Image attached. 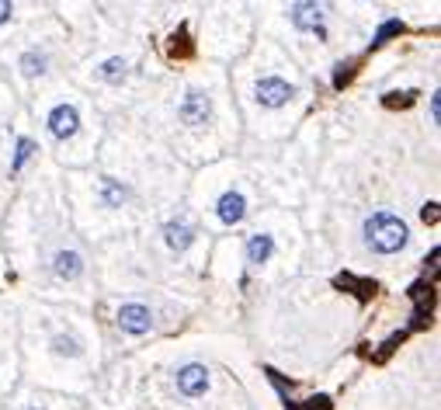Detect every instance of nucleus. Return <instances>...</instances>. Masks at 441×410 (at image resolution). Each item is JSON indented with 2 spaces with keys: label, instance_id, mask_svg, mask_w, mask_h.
<instances>
[{
  "label": "nucleus",
  "instance_id": "1",
  "mask_svg": "<svg viewBox=\"0 0 441 410\" xmlns=\"http://www.w3.org/2000/svg\"><path fill=\"white\" fill-rule=\"evenodd\" d=\"M365 240H368V247L375 254H396V250L407 247L410 230H407L403 219L392 216V212H372L365 219Z\"/></svg>",
  "mask_w": 441,
  "mask_h": 410
},
{
  "label": "nucleus",
  "instance_id": "2",
  "mask_svg": "<svg viewBox=\"0 0 441 410\" xmlns=\"http://www.w3.org/2000/svg\"><path fill=\"white\" fill-rule=\"evenodd\" d=\"M178 118H181L184 125H206L208 118H212V98H208L206 91H188L181 98V108H178Z\"/></svg>",
  "mask_w": 441,
  "mask_h": 410
},
{
  "label": "nucleus",
  "instance_id": "3",
  "mask_svg": "<svg viewBox=\"0 0 441 410\" xmlns=\"http://www.w3.org/2000/svg\"><path fill=\"white\" fill-rule=\"evenodd\" d=\"M115 324H118V330L139 337V334H146V330L153 327V317H150V309H146L143 302H126V306H118Z\"/></svg>",
  "mask_w": 441,
  "mask_h": 410
},
{
  "label": "nucleus",
  "instance_id": "4",
  "mask_svg": "<svg viewBox=\"0 0 441 410\" xmlns=\"http://www.w3.org/2000/svg\"><path fill=\"white\" fill-rule=\"evenodd\" d=\"M254 94H258V101L264 108H282V105H288V98L295 94V87L285 83L282 77H264V81H258Z\"/></svg>",
  "mask_w": 441,
  "mask_h": 410
},
{
  "label": "nucleus",
  "instance_id": "5",
  "mask_svg": "<svg viewBox=\"0 0 441 410\" xmlns=\"http://www.w3.org/2000/svg\"><path fill=\"white\" fill-rule=\"evenodd\" d=\"M178 389H181L184 396H202L208 389V369L198 365V362L181 365V369H178Z\"/></svg>",
  "mask_w": 441,
  "mask_h": 410
},
{
  "label": "nucleus",
  "instance_id": "6",
  "mask_svg": "<svg viewBox=\"0 0 441 410\" xmlns=\"http://www.w3.org/2000/svg\"><path fill=\"white\" fill-rule=\"evenodd\" d=\"M288 18H292L295 28L316 31V35L323 39V7H320V4H292V7H288Z\"/></svg>",
  "mask_w": 441,
  "mask_h": 410
},
{
  "label": "nucleus",
  "instance_id": "7",
  "mask_svg": "<svg viewBox=\"0 0 441 410\" xmlns=\"http://www.w3.org/2000/svg\"><path fill=\"white\" fill-rule=\"evenodd\" d=\"M77 125H80V115L74 105H56L49 111V133L56 139H70L77 133Z\"/></svg>",
  "mask_w": 441,
  "mask_h": 410
},
{
  "label": "nucleus",
  "instance_id": "8",
  "mask_svg": "<svg viewBox=\"0 0 441 410\" xmlns=\"http://www.w3.org/2000/svg\"><path fill=\"white\" fill-rule=\"evenodd\" d=\"M163 240H167V247L171 250H188L191 247V240H195V226L188 222V219H171L167 226H163Z\"/></svg>",
  "mask_w": 441,
  "mask_h": 410
},
{
  "label": "nucleus",
  "instance_id": "9",
  "mask_svg": "<svg viewBox=\"0 0 441 410\" xmlns=\"http://www.w3.org/2000/svg\"><path fill=\"white\" fill-rule=\"evenodd\" d=\"M216 212H219V219H223V222H230V226H233V222H240V219H243V212H247V198H243L240 192H226L223 198H219Z\"/></svg>",
  "mask_w": 441,
  "mask_h": 410
},
{
  "label": "nucleus",
  "instance_id": "10",
  "mask_svg": "<svg viewBox=\"0 0 441 410\" xmlns=\"http://www.w3.org/2000/svg\"><path fill=\"white\" fill-rule=\"evenodd\" d=\"M52 268H56V275L59 278H77L80 272H83V257H80L77 250H59L56 257H52Z\"/></svg>",
  "mask_w": 441,
  "mask_h": 410
},
{
  "label": "nucleus",
  "instance_id": "11",
  "mask_svg": "<svg viewBox=\"0 0 441 410\" xmlns=\"http://www.w3.org/2000/svg\"><path fill=\"white\" fill-rule=\"evenodd\" d=\"M271 250H275L271 237H268V233H254V237L247 240V261H250V265H264V261L271 257Z\"/></svg>",
  "mask_w": 441,
  "mask_h": 410
},
{
  "label": "nucleus",
  "instance_id": "12",
  "mask_svg": "<svg viewBox=\"0 0 441 410\" xmlns=\"http://www.w3.org/2000/svg\"><path fill=\"white\" fill-rule=\"evenodd\" d=\"M98 77L108 83H118L122 77H126V59L122 56H111V59H104L101 70H98Z\"/></svg>",
  "mask_w": 441,
  "mask_h": 410
},
{
  "label": "nucleus",
  "instance_id": "13",
  "mask_svg": "<svg viewBox=\"0 0 441 410\" xmlns=\"http://www.w3.org/2000/svg\"><path fill=\"white\" fill-rule=\"evenodd\" d=\"M126 188L118 185V181H111V178H104L101 181V198H104V205H111V209H118L122 202H126Z\"/></svg>",
  "mask_w": 441,
  "mask_h": 410
},
{
  "label": "nucleus",
  "instance_id": "14",
  "mask_svg": "<svg viewBox=\"0 0 441 410\" xmlns=\"http://www.w3.org/2000/svg\"><path fill=\"white\" fill-rule=\"evenodd\" d=\"M21 66H25V73L28 77H35V73H42V66H46V59L39 53H28L25 59H21Z\"/></svg>",
  "mask_w": 441,
  "mask_h": 410
},
{
  "label": "nucleus",
  "instance_id": "15",
  "mask_svg": "<svg viewBox=\"0 0 441 410\" xmlns=\"http://www.w3.org/2000/svg\"><path fill=\"white\" fill-rule=\"evenodd\" d=\"M52 348H56L59 355H80V348H77V341H74V337H56V341H52Z\"/></svg>",
  "mask_w": 441,
  "mask_h": 410
},
{
  "label": "nucleus",
  "instance_id": "16",
  "mask_svg": "<svg viewBox=\"0 0 441 410\" xmlns=\"http://www.w3.org/2000/svg\"><path fill=\"white\" fill-rule=\"evenodd\" d=\"M31 150H35V146H31V139H18V157H14V170H18V167H21L28 157H31Z\"/></svg>",
  "mask_w": 441,
  "mask_h": 410
},
{
  "label": "nucleus",
  "instance_id": "17",
  "mask_svg": "<svg viewBox=\"0 0 441 410\" xmlns=\"http://www.w3.org/2000/svg\"><path fill=\"white\" fill-rule=\"evenodd\" d=\"M431 118H435V122L441 118V98H438V94L431 98Z\"/></svg>",
  "mask_w": 441,
  "mask_h": 410
},
{
  "label": "nucleus",
  "instance_id": "18",
  "mask_svg": "<svg viewBox=\"0 0 441 410\" xmlns=\"http://www.w3.org/2000/svg\"><path fill=\"white\" fill-rule=\"evenodd\" d=\"M11 14H14V7H11V4H0V25L11 21Z\"/></svg>",
  "mask_w": 441,
  "mask_h": 410
},
{
  "label": "nucleus",
  "instance_id": "19",
  "mask_svg": "<svg viewBox=\"0 0 441 410\" xmlns=\"http://www.w3.org/2000/svg\"><path fill=\"white\" fill-rule=\"evenodd\" d=\"M31 410H42V407H31Z\"/></svg>",
  "mask_w": 441,
  "mask_h": 410
}]
</instances>
